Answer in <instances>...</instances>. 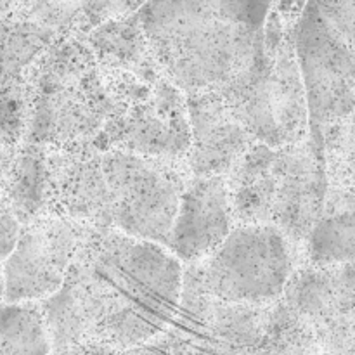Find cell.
<instances>
[{
	"label": "cell",
	"instance_id": "cell-15",
	"mask_svg": "<svg viewBox=\"0 0 355 355\" xmlns=\"http://www.w3.org/2000/svg\"><path fill=\"white\" fill-rule=\"evenodd\" d=\"M186 99L189 118L186 162L191 175L225 177L255 141L220 94H194Z\"/></svg>",
	"mask_w": 355,
	"mask_h": 355
},
{
	"label": "cell",
	"instance_id": "cell-14",
	"mask_svg": "<svg viewBox=\"0 0 355 355\" xmlns=\"http://www.w3.org/2000/svg\"><path fill=\"white\" fill-rule=\"evenodd\" d=\"M225 177H191L165 248L186 266L208 259L234 229Z\"/></svg>",
	"mask_w": 355,
	"mask_h": 355
},
{
	"label": "cell",
	"instance_id": "cell-4",
	"mask_svg": "<svg viewBox=\"0 0 355 355\" xmlns=\"http://www.w3.org/2000/svg\"><path fill=\"white\" fill-rule=\"evenodd\" d=\"M107 97L97 151L182 158L189 149L186 94L173 85L148 49L123 59H96Z\"/></svg>",
	"mask_w": 355,
	"mask_h": 355
},
{
	"label": "cell",
	"instance_id": "cell-2",
	"mask_svg": "<svg viewBox=\"0 0 355 355\" xmlns=\"http://www.w3.org/2000/svg\"><path fill=\"white\" fill-rule=\"evenodd\" d=\"M269 2H149L135 16L149 51L186 96L222 92L262 45Z\"/></svg>",
	"mask_w": 355,
	"mask_h": 355
},
{
	"label": "cell",
	"instance_id": "cell-7",
	"mask_svg": "<svg viewBox=\"0 0 355 355\" xmlns=\"http://www.w3.org/2000/svg\"><path fill=\"white\" fill-rule=\"evenodd\" d=\"M295 52L309 114V142L322 158V139L352 120L355 2L304 3L295 23Z\"/></svg>",
	"mask_w": 355,
	"mask_h": 355
},
{
	"label": "cell",
	"instance_id": "cell-16",
	"mask_svg": "<svg viewBox=\"0 0 355 355\" xmlns=\"http://www.w3.org/2000/svg\"><path fill=\"white\" fill-rule=\"evenodd\" d=\"M354 189H328L324 208L309 232L300 255L314 267L354 263Z\"/></svg>",
	"mask_w": 355,
	"mask_h": 355
},
{
	"label": "cell",
	"instance_id": "cell-6",
	"mask_svg": "<svg viewBox=\"0 0 355 355\" xmlns=\"http://www.w3.org/2000/svg\"><path fill=\"white\" fill-rule=\"evenodd\" d=\"M225 180L236 225H272L302 252L328 194L324 162L309 139L277 149L253 142Z\"/></svg>",
	"mask_w": 355,
	"mask_h": 355
},
{
	"label": "cell",
	"instance_id": "cell-23",
	"mask_svg": "<svg viewBox=\"0 0 355 355\" xmlns=\"http://www.w3.org/2000/svg\"><path fill=\"white\" fill-rule=\"evenodd\" d=\"M0 302H2V269H0Z\"/></svg>",
	"mask_w": 355,
	"mask_h": 355
},
{
	"label": "cell",
	"instance_id": "cell-21",
	"mask_svg": "<svg viewBox=\"0 0 355 355\" xmlns=\"http://www.w3.org/2000/svg\"><path fill=\"white\" fill-rule=\"evenodd\" d=\"M51 355H120L114 350L106 349V347H73V349L66 350H55V352H51Z\"/></svg>",
	"mask_w": 355,
	"mask_h": 355
},
{
	"label": "cell",
	"instance_id": "cell-5",
	"mask_svg": "<svg viewBox=\"0 0 355 355\" xmlns=\"http://www.w3.org/2000/svg\"><path fill=\"white\" fill-rule=\"evenodd\" d=\"M304 3H270L262 45L220 94L250 137L269 148L309 139L304 83L295 52V23Z\"/></svg>",
	"mask_w": 355,
	"mask_h": 355
},
{
	"label": "cell",
	"instance_id": "cell-3",
	"mask_svg": "<svg viewBox=\"0 0 355 355\" xmlns=\"http://www.w3.org/2000/svg\"><path fill=\"white\" fill-rule=\"evenodd\" d=\"M26 144L92 146L107 118L99 66L85 35H59L23 75Z\"/></svg>",
	"mask_w": 355,
	"mask_h": 355
},
{
	"label": "cell",
	"instance_id": "cell-20",
	"mask_svg": "<svg viewBox=\"0 0 355 355\" xmlns=\"http://www.w3.org/2000/svg\"><path fill=\"white\" fill-rule=\"evenodd\" d=\"M19 229L21 224L17 222V218L14 217L9 203H7L2 191H0V269H2L3 260L9 257L14 245H16L17 236H19Z\"/></svg>",
	"mask_w": 355,
	"mask_h": 355
},
{
	"label": "cell",
	"instance_id": "cell-8",
	"mask_svg": "<svg viewBox=\"0 0 355 355\" xmlns=\"http://www.w3.org/2000/svg\"><path fill=\"white\" fill-rule=\"evenodd\" d=\"M302 255L272 225H234L200 263L184 267V279L231 305L269 309L284 293Z\"/></svg>",
	"mask_w": 355,
	"mask_h": 355
},
{
	"label": "cell",
	"instance_id": "cell-19",
	"mask_svg": "<svg viewBox=\"0 0 355 355\" xmlns=\"http://www.w3.org/2000/svg\"><path fill=\"white\" fill-rule=\"evenodd\" d=\"M259 355H324L318 340L279 302L267 309Z\"/></svg>",
	"mask_w": 355,
	"mask_h": 355
},
{
	"label": "cell",
	"instance_id": "cell-9",
	"mask_svg": "<svg viewBox=\"0 0 355 355\" xmlns=\"http://www.w3.org/2000/svg\"><path fill=\"white\" fill-rule=\"evenodd\" d=\"M101 166L110 194L111 229L165 248L180 194L193 177L186 158L104 151Z\"/></svg>",
	"mask_w": 355,
	"mask_h": 355
},
{
	"label": "cell",
	"instance_id": "cell-11",
	"mask_svg": "<svg viewBox=\"0 0 355 355\" xmlns=\"http://www.w3.org/2000/svg\"><path fill=\"white\" fill-rule=\"evenodd\" d=\"M90 229L52 215L21 225L16 245L2 263L3 304H40L52 297Z\"/></svg>",
	"mask_w": 355,
	"mask_h": 355
},
{
	"label": "cell",
	"instance_id": "cell-17",
	"mask_svg": "<svg viewBox=\"0 0 355 355\" xmlns=\"http://www.w3.org/2000/svg\"><path fill=\"white\" fill-rule=\"evenodd\" d=\"M58 37L52 30L23 16L16 3L0 2V92L19 82Z\"/></svg>",
	"mask_w": 355,
	"mask_h": 355
},
{
	"label": "cell",
	"instance_id": "cell-22",
	"mask_svg": "<svg viewBox=\"0 0 355 355\" xmlns=\"http://www.w3.org/2000/svg\"><path fill=\"white\" fill-rule=\"evenodd\" d=\"M120 355H163L159 352L158 349H156L153 343H148V345H142V347H137V349H132V350H127V352H121Z\"/></svg>",
	"mask_w": 355,
	"mask_h": 355
},
{
	"label": "cell",
	"instance_id": "cell-18",
	"mask_svg": "<svg viewBox=\"0 0 355 355\" xmlns=\"http://www.w3.org/2000/svg\"><path fill=\"white\" fill-rule=\"evenodd\" d=\"M38 304L0 302V355H51Z\"/></svg>",
	"mask_w": 355,
	"mask_h": 355
},
{
	"label": "cell",
	"instance_id": "cell-12",
	"mask_svg": "<svg viewBox=\"0 0 355 355\" xmlns=\"http://www.w3.org/2000/svg\"><path fill=\"white\" fill-rule=\"evenodd\" d=\"M277 302L312 333L322 354L354 355V263H302Z\"/></svg>",
	"mask_w": 355,
	"mask_h": 355
},
{
	"label": "cell",
	"instance_id": "cell-10",
	"mask_svg": "<svg viewBox=\"0 0 355 355\" xmlns=\"http://www.w3.org/2000/svg\"><path fill=\"white\" fill-rule=\"evenodd\" d=\"M266 319L267 309L225 304L182 276L175 315L151 343L163 355H259Z\"/></svg>",
	"mask_w": 355,
	"mask_h": 355
},
{
	"label": "cell",
	"instance_id": "cell-13",
	"mask_svg": "<svg viewBox=\"0 0 355 355\" xmlns=\"http://www.w3.org/2000/svg\"><path fill=\"white\" fill-rule=\"evenodd\" d=\"M45 151V215L85 227L111 229L103 153L92 146Z\"/></svg>",
	"mask_w": 355,
	"mask_h": 355
},
{
	"label": "cell",
	"instance_id": "cell-1",
	"mask_svg": "<svg viewBox=\"0 0 355 355\" xmlns=\"http://www.w3.org/2000/svg\"><path fill=\"white\" fill-rule=\"evenodd\" d=\"M182 276L184 266L163 246L90 229L62 286L38 304L52 352L148 345L175 315Z\"/></svg>",
	"mask_w": 355,
	"mask_h": 355
}]
</instances>
